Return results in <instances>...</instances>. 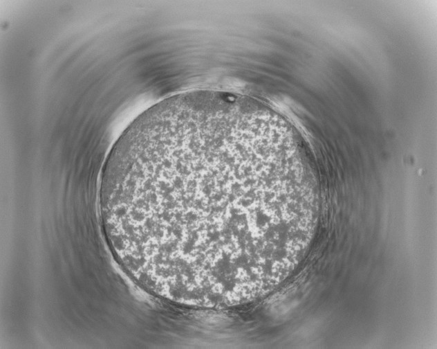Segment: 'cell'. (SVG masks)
<instances>
[{
    "instance_id": "obj_1",
    "label": "cell",
    "mask_w": 437,
    "mask_h": 349,
    "mask_svg": "<svg viewBox=\"0 0 437 349\" xmlns=\"http://www.w3.org/2000/svg\"><path fill=\"white\" fill-rule=\"evenodd\" d=\"M281 149L259 124L229 111L164 116L127 137L114 172L118 223L151 292L225 307L282 280L301 206Z\"/></svg>"
}]
</instances>
